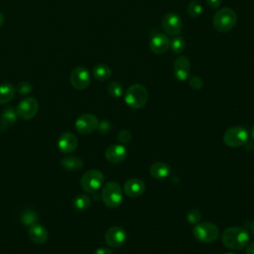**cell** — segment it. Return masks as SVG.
Masks as SVG:
<instances>
[{"label": "cell", "instance_id": "obj_1", "mask_svg": "<svg viewBox=\"0 0 254 254\" xmlns=\"http://www.w3.org/2000/svg\"><path fill=\"white\" fill-rule=\"evenodd\" d=\"M248 231L241 226H230L221 234L222 244L230 250H241L249 242Z\"/></svg>", "mask_w": 254, "mask_h": 254}, {"label": "cell", "instance_id": "obj_2", "mask_svg": "<svg viewBox=\"0 0 254 254\" xmlns=\"http://www.w3.org/2000/svg\"><path fill=\"white\" fill-rule=\"evenodd\" d=\"M237 22L234 10L229 7L218 9L212 17V26L218 33H227L232 30Z\"/></svg>", "mask_w": 254, "mask_h": 254}, {"label": "cell", "instance_id": "obj_3", "mask_svg": "<svg viewBox=\"0 0 254 254\" xmlns=\"http://www.w3.org/2000/svg\"><path fill=\"white\" fill-rule=\"evenodd\" d=\"M148 91L146 87L140 83L130 85L124 94L125 103L132 109H140L144 107L148 101Z\"/></svg>", "mask_w": 254, "mask_h": 254}, {"label": "cell", "instance_id": "obj_4", "mask_svg": "<svg viewBox=\"0 0 254 254\" xmlns=\"http://www.w3.org/2000/svg\"><path fill=\"white\" fill-rule=\"evenodd\" d=\"M101 198L107 207L114 208L120 205L123 199V192L120 185L114 181L107 182L102 189Z\"/></svg>", "mask_w": 254, "mask_h": 254}, {"label": "cell", "instance_id": "obj_5", "mask_svg": "<svg viewBox=\"0 0 254 254\" xmlns=\"http://www.w3.org/2000/svg\"><path fill=\"white\" fill-rule=\"evenodd\" d=\"M192 234L194 238L201 243H212L217 239L219 229L211 222H201L193 226Z\"/></svg>", "mask_w": 254, "mask_h": 254}, {"label": "cell", "instance_id": "obj_6", "mask_svg": "<svg viewBox=\"0 0 254 254\" xmlns=\"http://www.w3.org/2000/svg\"><path fill=\"white\" fill-rule=\"evenodd\" d=\"M104 176L99 170H89L85 172L80 179L81 189L89 193H95L102 186Z\"/></svg>", "mask_w": 254, "mask_h": 254}, {"label": "cell", "instance_id": "obj_7", "mask_svg": "<svg viewBox=\"0 0 254 254\" xmlns=\"http://www.w3.org/2000/svg\"><path fill=\"white\" fill-rule=\"evenodd\" d=\"M248 140V132L240 126L227 129L223 135V142L227 147L237 148L244 145Z\"/></svg>", "mask_w": 254, "mask_h": 254}, {"label": "cell", "instance_id": "obj_8", "mask_svg": "<svg viewBox=\"0 0 254 254\" xmlns=\"http://www.w3.org/2000/svg\"><path fill=\"white\" fill-rule=\"evenodd\" d=\"M39 111V102L34 97H26L22 99L17 107L16 113L18 117L23 120H30L34 118Z\"/></svg>", "mask_w": 254, "mask_h": 254}, {"label": "cell", "instance_id": "obj_9", "mask_svg": "<svg viewBox=\"0 0 254 254\" xmlns=\"http://www.w3.org/2000/svg\"><path fill=\"white\" fill-rule=\"evenodd\" d=\"M91 76L87 68L83 66L74 67L69 74V82L71 86L77 90H83L90 84Z\"/></svg>", "mask_w": 254, "mask_h": 254}, {"label": "cell", "instance_id": "obj_10", "mask_svg": "<svg viewBox=\"0 0 254 254\" xmlns=\"http://www.w3.org/2000/svg\"><path fill=\"white\" fill-rule=\"evenodd\" d=\"M104 239L108 246L112 248H119L125 243L127 239V234L123 227L115 225L109 227L105 231Z\"/></svg>", "mask_w": 254, "mask_h": 254}, {"label": "cell", "instance_id": "obj_11", "mask_svg": "<svg viewBox=\"0 0 254 254\" xmlns=\"http://www.w3.org/2000/svg\"><path fill=\"white\" fill-rule=\"evenodd\" d=\"M162 27L167 35L172 37L179 36L183 28L182 19L175 13H166L162 19Z\"/></svg>", "mask_w": 254, "mask_h": 254}, {"label": "cell", "instance_id": "obj_12", "mask_svg": "<svg viewBox=\"0 0 254 254\" xmlns=\"http://www.w3.org/2000/svg\"><path fill=\"white\" fill-rule=\"evenodd\" d=\"M98 123H99L98 119L96 118L95 115L91 113H85L80 115L76 119L74 123V127L78 133L89 134L97 129Z\"/></svg>", "mask_w": 254, "mask_h": 254}, {"label": "cell", "instance_id": "obj_13", "mask_svg": "<svg viewBox=\"0 0 254 254\" xmlns=\"http://www.w3.org/2000/svg\"><path fill=\"white\" fill-rule=\"evenodd\" d=\"M190 64L186 56H178L174 63V75L180 81H185L190 77Z\"/></svg>", "mask_w": 254, "mask_h": 254}, {"label": "cell", "instance_id": "obj_14", "mask_svg": "<svg viewBox=\"0 0 254 254\" xmlns=\"http://www.w3.org/2000/svg\"><path fill=\"white\" fill-rule=\"evenodd\" d=\"M170 46V39L163 33L154 34L149 42L150 50L156 55H162L166 53Z\"/></svg>", "mask_w": 254, "mask_h": 254}, {"label": "cell", "instance_id": "obj_15", "mask_svg": "<svg viewBox=\"0 0 254 254\" xmlns=\"http://www.w3.org/2000/svg\"><path fill=\"white\" fill-rule=\"evenodd\" d=\"M77 138L70 132L62 134L58 140V148L64 154H69L73 152L77 147Z\"/></svg>", "mask_w": 254, "mask_h": 254}, {"label": "cell", "instance_id": "obj_16", "mask_svg": "<svg viewBox=\"0 0 254 254\" xmlns=\"http://www.w3.org/2000/svg\"><path fill=\"white\" fill-rule=\"evenodd\" d=\"M127 150L123 145H111L105 151V158L112 164H119L126 159Z\"/></svg>", "mask_w": 254, "mask_h": 254}, {"label": "cell", "instance_id": "obj_17", "mask_svg": "<svg viewBox=\"0 0 254 254\" xmlns=\"http://www.w3.org/2000/svg\"><path fill=\"white\" fill-rule=\"evenodd\" d=\"M123 190L126 195L130 197L140 196L145 190V184L140 179H130L125 182L123 186Z\"/></svg>", "mask_w": 254, "mask_h": 254}, {"label": "cell", "instance_id": "obj_18", "mask_svg": "<svg viewBox=\"0 0 254 254\" xmlns=\"http://www.w3.org/2000/svg\"><path fill=\"white\" fill-rule=\"evenodd\" d=\"M29 237L36 244H45L49 238V232L40 223H34L29 227Z\"/></svg>", "mask_w": 254, "mask_h": 254}, {"label": "cell", "instance_id": "obj_19", "mask_svg": "<svg viewBox=\"0 0 254 254\" xmlns=\"http://www.w3.org/2000/svg\"><path fill=\"white\" fill-rule=\"evenodd\" d=\"M172 169L171 167L165 163V162H155L151 165L150 167V175L156 179V180H163L165 178H167L170 173H171Z\"/></svg>", "mask_w": 254, "mask_h": 254}, {"label": "cell", "instance_id": "obj_20", "mask_svg": "<svg viewBox=\"0 0 254 254\" xmlns=\"http://www.w3.org/2000/svg\"><path fill=\"white\" fill-rule=\"evenodd\" d=\"M17 117L18 115L16 113V109H14L13 106L6 107L0 117V129L3 131L7 127L14 125L17 121Z\"/></svg>", "mask_w": 254, "mask_h": 254}, {"label": "cell", "instance_id": "obj_21", "mask_svg": "<svg viewBox=\"0 0 254 254\" xmlns=\"http://www.w3.org/2000/svg\"><path fill=\"white\" fill-rule=\"evenodd\" d=\"M61 165L66 171L76 172L83 167V161L76 156H65L61 160Z\"/></svg>", "mask_w": 254, "mask_h": 254}, {"label": "cell", "instance_id": "obj_22", "mask_svg": "<svg viewBox=\"0 0 254 254\" xmlns=\"http://www.w3.org/2000/svg\"><path fill=\"white\" fill-rule=\"evenodd\" d=\"M16 93V87L9 83L5 82L0 84V104H6L11 101Z\"/></svg>", "mask_w": 254, "mask_h": 254}, {"label": "cell", "instance_id": "obj_23", "mask_svg": "<svg viewBox=\"0 0 254 254\" xmlns=\"http://www.w3.org/2000/svg\"><path fill=\"white\" fill-rule=\"evenodd\" d=\"M92 75L99 81H105L111 76V69L105 64H98L92 68Z\"/></svg>", "mask_w": 254, "mask_h": 254}, {"label": "cell", "instance_id": "obj_24", "mask_svg": "<svg viewBox=\"0 0 254 254\" xmlns=\"http://www.w3.org/2000/svg\"><path fill=\"white\" fill-rule=\"evenodd\" d=\"M91 203V199L87 194L79 193L77 194L72 200V206L77 211H84L86 210Z\"/></svg>", "mask_w": 254, "mask_h": 254}, {"label": "cell", "instance_id": "obj_25", "mask_svg": "<svg viewBox=\"0 0 254 254\" xmlns=\"http://www.w3.org/2000/svg\"><path fill=\"white\" fill-rule=\"evenodd\" d=\"M169 48L175 53V54H181L184 52L186 48V41L182 36H176L173 37V39L170 41Z\"/></svg>", "mask_w": 254, "mask_h": 254}, {"label": "cell", "instance_id": "obj_26", "mask_svg": "<svg viewBox=\"0 0 254 254\" xmlns=\"http://www.w3.org/2000/svg\"><path fill=\"white\" fill-rule=\"evenodd\" d=\"M38 220V214L33 209H25L21 214V222L26 226H31Z\"/></svg>", "mask_w": 254, "mask_h": 254}, {"label": "cell", "instance_id": "obj_27", "mask_svg": "<svg viewBox=\"0 0 254 254\" xmlns=\"http://www.w3.org/2000/svg\"><path fill=\"white\" fill-rule=\"evenodd\" d=\"M106 90L110 96L115 97V98H118L123 94V86L118 81L109 82L106 87Z\"/></svg>", "mask_w": 254, "mask_h": 254}, {"label": "cell", "instance_id": "obj_28", "mask_svg": "<svg viewBox=\"0 0 254 254\" xmlns=\"http://www.w3.org/2000/svg\"><path fill=\"white\" fill-rule=\"evenodd\" d=\"M187 12L191 18H198L202 13V6L197 1H190L187 7Z\"/></svg>", "mask_w": 254, "mask_h": 254}, {"label": "cell", "instance_id": "obj_29", "mask_svg": "<svg viewBox=\"0 0 254 254\" xmlns=\"http://www.w3.org/2000/svg\"><path fill=\"white\" fill-rule=\"evenodd\" d=\"M186 218L190 223L196 224L201 218V212L196 208H191L187 212Z\"/></svg>", "mask_w": 254, "mask_h": 254}, {"label": "cell", "instance_id": "obj_30", "mask_svg": "<svg viewBox=\"0 0 254 254\" xmlns=\"http://www.w3.org/2000/svg\"><path fill=\"white\" fill-rule=\"evenodd\" d=\"M16 91L21 95H27L32 91V85L28 81H20L16 87Z\"/></svg>", "mask_w": 254, "mask_h": 254}, {"label": "cell", "instance_id": "obj_31", "mask_svg": "<svg viewBox=\"0 0 254 254\" xmlns=\"http://www.w3.org/2000/svg\"><path fill=\"white\" fill-rule=\"evenodd\" d=\"M189 79V84L191 88L193 89H200L202 86H203V80L200 76L198 75H193V76H190L188 78Z\"/></svg>", "mask_w": 254, "mask_h": 254}, {"label": "cell", "instance_id": "obj_32", "mask_svg": "<svg viewBox=\"0 0 254 254\" xmlns=\"http://www.w3.org/2000/svg\"><path fill=\"white\" fill-rule=\"evenodd\" d=\"M117 138H118V141H119L120 143L126 144V143H128V142L131 140L132 135H131V133H130L129 130H127V129H122V130L118 133Z\"/></svg>", "mask_w": 254, "mask_h": 254}, {"label": "cell", "instance_id": "obj_33", "mask_svg": "<svg viewBox=\"0 0 254 254\" xmlns=\"http://www.w3.org/2000/svg\"><path fill=\"white\" fill-rule=\"evenodd\" d=\"M111 128V124L109 121L107 120H102L101 122L98 123V126H97V130L101 133V134H105V133H108L109 130Z\"/></svg>", "mask_w": 254, "mask_h": 254}, {"label": "cell", "instance_id": "obj_34", "mask_svg": "<svg viewBox=\"0 0 254 254\" xmlns=\"http://www.w3.org/2000/svg\"><path fill=\"white\" fill-rule=\"evenodd\" d=\"M206 2H207V5H208L210 8H212V9H217V8L220 6L222 0H206Z\"/></svg>", "mask_w": 254, "mask_h": 254}, {"label": "cell", "instance_id": "obj_35", "mask_svg": "<svg viewBox=\"0 0 254 254\" xmlns=\"http://www.w3.org/2000/svg\"><path fill=\"white\" fill-rule=\"evenodd\" d=\"M93 254H112V251L109 248L106 247H100L97 248Z\"/></svg>", "mask_w": 254, "mask_h": 254}, {"label": "cell", "instance_id": "obj_36", "mask_svg": "<svg viewBox=\"0 0 254 254\" xmlns=\"http://www.w3.org/2000/svg\"><path fill=\"white\" fill-rule=\"evenodd\" d=\"M245 254H254V243H251V244L247 247Z\"/></svg>", "mask_w": 254, "mask_h": 254}, {"label": "cell", "instance_id": "obj_37", "mask_svg": "<svg viewBox=\"0 0 254 254\" xmlns=\"http://www.w3.org/2000/svg\"><path fill=\"white\" fill-rule=\"evenodd\" d=\"M248 227H249V229H250L251 234L254 236V220L249 223V226H248Z\"/></svg>", "mask_w": 254, "mask_h": 254}, {"label": "cell", "instance_id": "obj_38", "mask_svg": "<svg viewBox=\"0 0 254 254\" xmlns=\"http://www.w3.org/2000/svg\"><path fill=\"white\" fill-rule=\"evenodd\" d=\"M4 21H5V18H4V15L0 12V28L3 26L4 24Z\"/></svg>", "mask_w": 254, "mask_h": 254}, {"label": "cell", "instance_id": "obj_39", "mask_svg": "<svg viewBox=\"0 0 254 254\" xmlns=\"http://www.w3.org/2000/svg\"><path fill=\"white\" fill-rule=\"evenodd\" d=\"M251 137H252V139L254 140V126H253V128L251 129Z\"/></svg>", "mask_w": 254, "mask_h": 254}, {"label": "cell", "instance_id": "obj_40", "mask_svg": "<svg viewBox=\"0 0 254 254\" xmlns=\"http://www.w3.org/2000/svg\"><path fill=\"white\" fill-rule=\"evenodd\" d=\"M226 254H235V253H226Z\"/></svg>", "mask_w": 254, "mask_h": 254}]
</instances>
